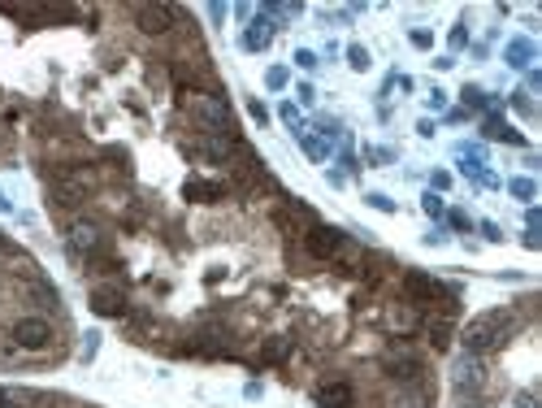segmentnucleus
<instances>
[{
	"instance_id": "nucleus-46",
	"label": "nucleus",
	"mask_w": 542,
	"mask_h": 408,
	"mask_svg": "<svg viewBox=\"0 0 542 408\" xmlns=\"http://www.w3.org/2000/svg\"><path fill=\"white\" fill-rule=\"evenodd\" d=\"M508 408H512V404H508Z\"/></svg>"
},
{
	"instance_id": "nucleus-29",
	"label": "nucleus",
	"mask_w": 542,
	"mask_h": 408,
	"mask_svg": "<svg viewBox=\"0 0 542 408\" xmlns=\"http://www.w3.org/2000/svg\"><path fill=\"white\" fill-rule=\"evenodd\" d=\"M369 204H373L377 213H395V200H391V196H382V191H373V196H369Z\"/></svg>"
},
{
	"instance_id": "nucleus-21",
	"label": "nucleus",
	"mask_w": 542,
	"mask_h": 408,
	"mask_svg": "<svg viewBox=\"0 0 542 408\" xmlns=\"http://www.w3.org/2000/svg\"><path fill=\"white\" fill-rule=\"evenodd\" d=\"M347 66H352L356 74H365V70H369V48H360V44H352V48H347Z\"/></svg>"
},
{
	"instance_id": "nucleus-31",
	"label": "nucleus",
	"mask_w": 542,
	"mask_h": 408,
	"mask_svg": "<svg viewBox=\"0 0 542 408\" xmlns=\"http://www.w3.org/2000/svg\"><path fill=\"white\" fill-rule=\"evenodd\" d=\"M408 40H412V48H430V44H434V35H430V31H412Z\"/></svg>"
},
{
	"instance_id": "nucleus-2",
	"label": "nucleus",
	"mask_w": 542,
	"mask_h": 408,
	"mask_svg": "<svg viewBox=\"0 0 542 408\" xmlns=\"http://www.w3.org/2000/svg\"><path fill=\"white\" fill-rule=\"evenodd\" d=\"M91 187H96V174L83 169V165H66V169L52 174V196H57V204H66V209L83 204L91 196Z\"/></svg>"
},
{
	"instance_id": "nucleus-42",
	"label": "nucleus",
	"mask_w": 542,
	"mask_h": 408,
	"mask_svg": "<svg viewBox=\"0 0 542 408\" xmlns=\"http://www.w3.org/2000/svg\"><path fill=\"white\" fill-rule=\"evenodd\" d=\"M426 243H430V248H438V243H447V235H443V230H430Z\"/></svg>"
},
{
	"instance_id": "nucleus-5",
	"label": "nucleus",
	"mask_w": 542,
	"mask_h": 408,
	"mask_svg": "<svg viewBox=\"0 0 542 408\" xmlns=\"http://www.w3.org/2000/svg\"><path fill=\"white\" fill-rule=\"evenodd\" d=\"M451 386H456L460 395L481 391V386H486V361L473 356V352H460L456 365H451Z\"/></svg>"
},
{
	"instance_id": "nucleus-25",
	"label": "nucleus",
	"mask_w": 542,
	"mask_h": 408,
	"mask_svg": "<svg viewBox=\"0 0 542 408\" xmlns=\"http://www.w3.org/2000/svg\"><path fill=\"white\" fill-rule=\"evenodd\" d=\"M460 96H465V105H469V109H490V100H486V96H481L477 87H465Z\"/></svg>"
},
{
	"instance_id": "nucleus-45",
	"label": "nucleus",
	"mask_w": 542,
	"mask_h": 408,
	"mask_svg": "<svg viewBox=\"0 0 542 408\" xmlns=\"http://www.w3.org/2000/svg\"><path fill=\"white\" fill-rule=\"evenodd\" d=\"M9 248H13V243H9V239H5V235H0V252H9Z\"/></svg>"
},
{
	"instance_id": "nucleus-20",
	"label": "nucleus",
	"mask_w": 542,
	"mask_h": 408,
	"mask_svg": "<svg viewBox=\"0 0 542 408\" xmlns=\"http://www.w3.org/2000/svg\"><path fill=\"white\" fill-rule=\"evenodd\" d=\"M299 144H304V152L313 161H326L330 157V144H321V139H313V135H299Z\"/></svg>"
},
{
	"instance_id": "nucleus-44",
	"label": "nucleus",
	"mask_w": 542,
	"mask_h": 408,
	"mask_svg": "<svg viewBox=\"0 0 542 408\" xmlns=\"http://www.w3.org/2000/svg\"><path fill=\"white\" fill-rule=\"evenodd\" d=\"M9 404H13V395L5 391V386H0V408H9Z\"/></svg>"
},
{
	"instance_id": "nucleus-13",
	"label": "nucleus",
	"mask_w": 542,
	"mask_h": 408,
	"mask_svg": "<svg viewBox=\"0 0 542 408\" xmlns=\"http://www.w3.org/2000/svg\"><path fill=\"white\" fill-rule=\"evenodd\" d=\"M317 404H321V408H356L352 382H326V386L317 391Z\"/></svg>"
},
{
	"instance_id": "nucleus-41",
	"label": "nucleus",
	"mask_w": 542,
	"mask_h": 408,
	"mask_svg": "<svg viewBox=\"0 0 542 408\" xmlns=\"http://www.w3.org/2000/svg\"><path fill=\"white\" fill-rule=\"evenodd\" d=\"M525 226H529V230H538V226H542V213H538V209H529V213H525Z\"/></svg>"
},
{
	"instance_id": "nucleus-37",
	"label": "nucleus",
	"mask_w": 542,
	"mask_h": 408,
	"mask_svg": "<svg viewBox=\"0 0 542 408\" xmlns=\"http://www.w3.org/2000/svg\"><path fill=\"white\" fill-rule=\"evenodd\" d=\"M248 109H252V118H256V122H269V109H265V105H260V100H252Z\"/></svg>"
},
{
	"instance_id": "nucleus-22",
	"label": "nucleus",
	"mask_w": 542,
	"mask_h": 408,
	"mask_svg": "<svg viewBox=\"0 0 542 408\" xmlns=\"http://www.w3.org/2000/svg\"><path fill=\"white\" fill-rule=\"evenodd\" d=\"M421 209H426L430 218H443V213H447V204L438 200V191H426V196H421Z\"/></svg>"
},
{
	"instance_id": "nucleus-26",
	"label": "nucleus",
	"mask_w": 542,
	"mask_h": 408,
	"mask_svg": "<svg viewBox=\"0 0 542 408\" xmlns=\"http://www.w3.org/2000/svg\"><path fill=\"white\" fill-rule=\"evenodd\" d=\"M100 352V335H96V330H87V335H83V361H91Z\"/></svg>"
},
{
	"instance_id": "nucleus-19",
	"label": "nucleus",
	"mask_w": 542,
	"mask_h": 408,
	"mask_svg": "<svg viewBox=\"0 0 542 408\" xmlns=\"http://www.w3.org/2000/svg\"><path fill=\"white\" fill-rule=\"evenodd\" d=\"M508 191H512L516 200H534V196H538V183H534V179H512Z\"/></svg>"
},
{
	"instance_id": "nucleus-24",
	"label": "nucleus",
	"mask_w": 542,
	"mask_h": 408,
	"mask_svg": "<svg viewBox=\"0 0 542 408\" xmlns=\"http://www.w3.org/2000/svg\"><path fill=\"white\" fill-rule=\"evenodd\" d=\"M287 79H291V74H287V66H273V70L265 74V83H269L273 91H283V87H287Z\"/></svg>"
},
{
	"instance_id": "nucleus-33",
	"label": "nucleus",
	"mask_w": 542,
	"mask_h": 408,
	"mask_svg": "<svg viewBox=\"0 0 542 408\" xmlns=\"http://www.w3.org/2000/svg\"><path fill=\"white\" fill-rule=\"evenodd\" d=\"M295 96H299V105H313V100H317V91H313V83H299V87H295Z\"/></svg>"
},
{
	"instance_id": "nucleus-27",
	"label": "nucleus",
	"mask_w": 542,
	"mask_h": 408,
	"mask_svg": "<svg viewBox=\"0 0 542 408\" xmlns=\"http://www.w3.org/2000/svg\"><path fill=\"white\" fill-rule=\"evenodd\" d=\"M295 66H299V70H317L321 61H317V52H308V48H299V52H295Z\"/></svg>"
},
{
	"instance_id": "nucleus-38",
	"label": "nucleus",
	"mask_w": 542,
	"mask_h": 408,
	"mask_svg": "<svg viewBox=\"0 0 542 408\" xmlns=\"http://www.w3.org/2000/svg\"><path fill=\"white\" fill-rule=\"evenodd\" d=\"M525 248H529V252L542 248V235H538V230H525Z\"/></svg>"
},
{
	"instance_id": "nucleus-4",
	"label": "nucleus",
	"mask_w": 542,
	"mask_h": 408,
	"mask_svg": "<svg viewBox=\"0 0 542 408\" xmlns=\"http://www.w3.org/2000/svg\"><path fill=\"white\" fill-rule=\"evenodd\" d=\"M191 113L209 126V135H230V105L222 96H191Z\"/></svg>"
},
{
	"instance_id": "nucleus-1",
	"label": "nucleus",
	"mask_w": 542,
	"mask_h": 408,
	"mask_svg": "<svg viewBox=\"0 0 542 408\" xmlns=\"http://www.w3.org/2000/svg\"><path fill=\"white\" fill-rule=\"evenodd\" d=\"M512 330H516V317L508 313V308H490V313H477V317L465 326L460 343H465V352L486 356V352H495V347H504V343H508Z\"/></svg>"
},
{
	"instance_id": "nucleus-32",
	"label": "nucleus",
	"mask_w": 542,
	"mask_h": 408,
	"mask_svg": "<svg viewBox=\"0 0 542 408\" xmlns=\"http://www.w3.org/2000/svg\"><path fill=\"white\" fill-rule=\"evenodd\" d=\"M465 44H469V31L460 22V27H451V48H465Z\"/></svg>"
},
{
	"instance_id": "nucleus-43",
	"label": "nucleus",
	"mask_w": 542,
	"mask_h": 408,
	"mask_svg": "<svg viewBox=\"0 0 542 408\" xmlns=\"http://www.w3.org/2000/svg\"><path fill=\"white\" fill-rule=\"evenodd\" d=\"M9 209H13V200L5 196V191H0V213H9Z\"/></svg>"
},
{
	"instance_id": "nucleus-12",
	"label": "nucleus",
	"mask_w": 542,
	"mask_h": 408,
	"mask_svg": "<svg viewBox=\"0 0 542 408\" xmlns=\"http://www.w3.org/2000/svg\"><path fill=\"white\" fill-rule=\"evenodd\" d=\"M404 291L412 300H438V296H443V282L430 278V274H421V269H408V274H404Z\"/></svg>"
},
{
	"instance_id": "nucleus-17",
	"label": "nucleus",
	"mask_w": 542,
	"mask_h": 408,
	"mask_svg": "<svg viewBox=\"0 0 542 408\" xmlns=\"http://www.w3.org/2000/svg\"><path fill=\"white\" fill-rule=\"evenodd\" d=\"M529 61H534V44H529V40H512V44H508V66H512V70H525Z\"/></svg>"
},
{
	"instance_id": "nucleus-14",
	"label": "nucleus",
	"mask_w": 542,
	"mask_h": 408,
	"mask_svg": "<svg viewBox=\"0 0 542 408\" xmlns=\"http://www.w3.org/2000/svg\"><path fill=\"white\" fill-rule=\"evenodd\" d=\"M183 196L187 200H200V204H217L226 196V183H204V179H187L183 183Z\"/></svg>"
},
{
	"instance_id": "nucleus-34",
	"label": "nucleus",
	"mask_w": 542,
	"mask_h": 408,
	"mask_svg": "<svg viewBox=\"0 0 542 408\" xmlns=\"http://www.w3.org/2000/svg\"><path fill=\"white\" fill-rule=\"evenodd\" d=\"M481 235H486L490 243H499V239H504V230H499L495 222H481Z\"/></svg>"
},
{
	"instance_id": "nucleus-6",
	"label": "nucleus",
	"mask_w": 542,
	"mask_h": 408,
	"mask_svg": "<svg viewBox=\"0 0 542 408\" xmlns=\"http://www.w3.org/2000/svg\"><path fill=\"white\" fill-rule=\"evenodd\" d=\"M13 343L22 347V352H44L52 343V322L48 317H22L13 322Z\"/></svg>"
},
{
	"instance_id": "nucleus-36",
	"label": "nucleus",
	"mask_w": 542,
	"mask_h": 408,
	"mask_svg": "<svg viewBox=\"0 0 542 408\" xmlns=\"http://www.w3.org/2000/svg\"><path fill=\"white\" fill-rule=\"evenodd\" d=\"M430 109H447V91L434 87V91H430Z\"/></svg>"
},
{
	"instance_id": "nucleus-30",
	"label": "nucleus",
	"mask_w": 542,
	"mask_h": 408,
	"mask_svg": "<svg viewBox=\"0 0 542 408\" xmlns=\"http://www.w3.org/2000/svg\"><path fill=\"white\" fill-rule=\"evenodd\" d=\"M391 408H426V400H421V395H395Z\"/></svg>"
},
{
	"instance_id": "nucleus-16",
	"label": "nucleus",
	"mask_w": 542,
	"mask_h": 408,
	"mask_svg": "<svg viewBox=\"0 0 542 408\" xmlns=\"http://www.w3.org/2000/svg\"><path fill=\"white\" fill-rule=\"evenodd\" d=\"M426 335H430V343L443 352V347L451 343V317H434V322H426Z\"/></svg>"
},
{
	"instance_id": "nucleus-40",
	"label": "nucleus",
	"mask_w": 542,
	"mask_h": 408,
	"mask_svg": "<svg viewBox=\"0 0 542 408\" xmlns=\"http://www.w3.org/2000/svg\"><path fill=\"white\" fill-rule=\"evenodd\" d=\"M416 135H426V139H434V122H430V118H421V122H416Z\"/></svg>"
},
{
	"instance_id": "nucleus-10",
	"label": "nucleus",
	"mask_w": 542,
	"mask_h": 408,
	"mask_svg": "<svg viewBox=\"0 0 542 408\" xmlns=\"http://www.w3.org/2000/svg\"><path fill=\"white\" fill-rule=\"evenodd\" d=\"M91 313H100V317H122L126 313V296L117 287H96L91 291Z\"/></svg>"
},
{
	"instance_id": "nucleus-11",
	"label": "nucleus",
	"mask_w": 542,
	"mask_h": 408,
	"mask_svg": "<svg viewBox=\"0 0 542 408\" xmlns=\"http://www.w3.org/2000/svg\"><path fill=\"white\" fill-rule=\"evenodd\" d=\"M269 40H273V17L260 9V13H256V22L243 31V48H248V52H265V48H269Z\"/></svg>"
},
{
	"instance_id": "nucleus-39",
	"label": "nucleus",
	"mask_w": 542,
	"mask_h": 408,
	"mask_svg": "<svg viewBox=\"0 0 542 408\" xmlns=\"http://www.w3.org/2000/svg\"><path fill=\"white\" fill-rule=\"evenodd\" d=\"M512 105H516V109H520V113H534V105H529V100H525V91H516V96H512Z\"/></svg>"
},
{
	"instance_id": "nucleus-35",
	"label": "nucleus",
	"mask_w": 542,
	"mask_h": 408,
	"mask_svg": "<svg viewBox=\"0 0 542 408\" xmlns=\"http://www.w3.org/2000/svg\"><path fill=\"white\" fill-rule=\"evenodd\" d=\"M447 187H451V174L438 169V174H434V191H447Z\"/></svg>"
},
{
	"instance_id": "nucleus-3",
	"label": "nucleus",
	"mask_w": 542,
	"mask_h": 408,
	"mask_svg": "<svg viewBox=\"0 0 542 408\" xmlns=\"http://www.w3.org/2000/svg\"><path fill=\"white\" fill-rule=\"evenodd\" d=\"M304 248H308V257H317V261H334V257H343L347 235H343L338 226H321V222H313L308 235H304Z\"/></svg>"
},
{
	"instance_id": "nucleus-9",
	"label": "nucleus",
	"mask_w": 542,
	"mask_h": 408,
	"mask_svg": "<svg viewBox=\"0 0 542 408\" xmlns=\"http://www.w3.org/2000/svg\"><path fill=\"white\" fill-rule=\"evenodd\" d=\"M100 243H105V235H100V226L96 222H87V218H78L74 226H70V248L74 252H100Z\"/></svg>"
},
{
	"instance_id": "nucleus-23",
	"label": "nucleus",
	"mask_w": 542,
	"mask_h": 408,
	"mask_svg": "<svg viewBox=\"0 0 542 408\" xmlns=\"http://www.w3.org/2000/svg\"><path fill=\"white\" fill-rule=\"evenodd\" d=\"M283 122H287L295 135H304V118H299V109H295V105H283Z\"/></svg>"
},
{
	"instance_id": "nucleus-28",
	"label": "nucleus",
	"mask_w": 542,
	"mask_h": 408,
	"mask_svg": "<svg viewBox=\"0 0 542 408\" xmlns=\"http://www.w3.org/2000/svg\"><path fill=\"white\" fill-rule=\"evenodd\" d=\"M512 408H542V400H538V391H520L512 400Z\"/></svg>"
},
{
	"instance_id": "nucleus-7",
	"label": "nucleus",
	"mask_w": 542,
	"mask_h": 408,
	"mask_svg": "<svg viewBox=\"0 0 542 408\" xmlns=\"http://www.w3.org/2000/svg\"><path fill=\"white\" fill-rule=\"evenodd\" d=\"M178 22V9L174 5H139L135 9V27L144 35H170Z\"/></svg>"
},
{
	"instance_id": "nucleus-8",
	"label": "nucleus",
	"mask_w": 542,
	"mask_h": 408,
	"mask_svg": "<svg viewBox=\"0 0 542 408\" xmlns=\"http://www.w3.org/2000/svg\"><path fill=\"white\" fill-rule=\"evenodd\" d=\"M382 374L395 378V382H416L421 378V361L412 352H386L382 356Z\"/></svg>"
},
{
	"instance_id": "nucleus-18",
	"label": "nucleus",
	"mask_w": 542,
	"mask_h": 408,
	"mask_svg": "<svg viewBox=\"0 0 542 408\" xmlns=\"http://www.w3.org/2000/svg\"><path fill=\"white\" fill-rule=\"evenodd\" d=\"M287 356H291V339H269L265 347H260V361H265V365H278Z\"/></svg>"
},
{
	"instance_id": "nucleus-15",
	"label": "nucleus",
	"mask_w": 542,
	"mask_h": 408,
	"mask_svg": "<svg viewBox=\"0 0 542 408\" xmlns=\"http://www.w3.org/2000/svg\"><path fill=\"white\" fill-rule=\"evenodd\" d=\"M481 135H486V139H499V144H525V135H520V130H512L504 118H499V113H490V118H486V130H481Z\"/></svg>"
}]
</instances>
